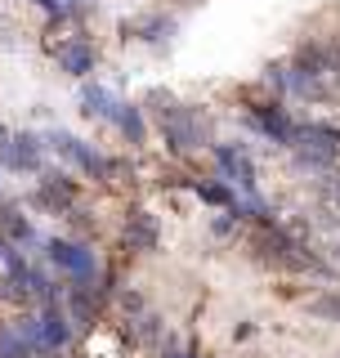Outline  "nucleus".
I'll return each instance as SVG.
<instances>
[{
	"instance_id": "10",
	"label": "nucleus",
	"mask_w": 340,
	"mask_h": 358,
	"mask_svg": "<svg viewBox=\"0 0 340 358\" xmlns=\"http://www.w3.org/2000/svg\"><path fill=\"white\" fill-rule=\"evenodd\" d=\"M36 201H45V206H59V215H63V210L76 206V184H72L67 175H45Z\"/></svg>"
},
{
	"instance_id": "6",
	"label": "nucleus",
	"mask_w": 340,
	"mask_h": 358,
	"mask_svg": "<svg viewBox=\"0 0 340 358\" xmlns=\"http://www.w3.org/2000/svg\"><path fill=\"white\" fill-rule=\"evenodd\" d=\"M67 341H72L67 313L50 305V309L36 318V341H31V350H36V354H59V350H67Z\"/></svg>"
},
{
	"instance_id": "14",
	"label": "nucleus",
	"mask_w": 340,
	"mask_h": 358,
	"mask_svg": "<svg viewBox=\"0 0 340 358\" xmlns=\"http://www.w3.org/2000/svg\"><path fill=\"white\" fill-rule=\"evenodd\" d=\"M31 354H36V350L22 341L18 327H5V331H0V358H31Z\"/></svg>"
},
{
	"instance_id": "2",
	"label": "nucleus",
	"mask_w": 340,
	"mask_h": 358,
	"mask_svg": "<svg viewBox=\"0 0 340 358\" xmlns=\"http://www.w3.org/2000/svg\"><path fill=\"white\" fill-rule=\"evenodd\" d=\"M251 251L260 255L264 264H278V268H291V273H304V268H318V260H313L304 246L291 238V233H282L278 224H260V229L251 233Z\"/></svg>"
},
{
	"instance_id": "13",
	"label": "nucleus",
	"mask_w": 340,
	"mask_h": 358,
	"mask_svg": "<svg viewBox=\"0 0 340 358\" xmlns=\"http://www.w3.org/2000/svg\"><path fill=\"white\" fill-rule=\"evenodd\" d=\"M117 126H121V134H126L130 143H143V139H148V130H143V117H139V108H134V103H121Z\"/></svg>"
},
{
	"instance_id": "8",
	"label": "nucleus",
	"mask_w": 340,
	"mask_h": 358,
	"mask_svg": "<svg viewBox=\"0 0 340 358\" xmlns=\"http://www.w3.org/2000/svg\"><path fill=\"white\" fill-rule=\"evenodd\" d=\"M215 162H220V171H224V179H229V184L246 188V193L255 188V166H251V157H246L242 148H233V143H220V148H215Z\"/></svg>"
},
{
	"instance_id": "11",
	"label": "nucleus",
	"mask_w": 340,
	"mask_h": 358,
	"mask_svg": "<svg viewBox=\"0 0 340 358\" xmlns=\"http://www.w3.org/2000/svg\"><path fill=\"white\" fill-rule=\"evenodd\" d=\"M81 103H85L90 117H99V121H117L121 117V99L112 94V90H104V85H85Z\"/></svg>"
},
{
	"instance_id": "16",
	"label": "nucleus",
	"mask_w": 340,
	"mask_h": 358,
	"mask_svg": "<svg viewBox=\"0 0 340 358\" xmlns=\"http://www.w3.org/2000/svg\"><path fill=\"white\" fill-rule=\"evenodd\" d=\"M0 224H5V233L14 242H31V224L22 220V215H14V210H5V220H0Z\"/></svg>"
},
{
	"instance_id": "15",
	"label": "nucleus",
	"mask_w": 340,
	"mask_h": 358,
	"mask_svg": "<svg viewBox=\"0 0 340 358\" xmlns=\"http://www.w3.org/2000/svg\"><path fill=\"white\" fill-rule=\"evenodd\" d=\"M197 197L211 201V206H229V210H237V197H233L229 184H197Z\"/></svg>"
},
{
	"instance_id": "17",
	"label": "nucleus",
	"mask_w": 340,
	"mask_h": 358,
	"mask_svg": "<svg viewBox=\"0 0 340 358\" xmlns=\"http://www.w3.org/2000/svg\"><path fill=\"white\" fill-rule=\"evenodd\" d=\"M313 313H323V318H336V322H340V296H318V300H313Z\"/></svg>"
},
{
	"instance_id": "9",
	"label": "nucleus",
	"mask_w": 340,
	"mask_h": 358,
	"mask_svg": "<svg viewBox=\"0 0 340 358\" xmlns=\"http://www.w3.org/2000/svg\"><path fill=\"white\" fill-rule=\"evenodd\" d=\"M54 54H59L63 72H72V76H90V72H94V45L81 41V36H67Z\"/></svg>"
},
{
	"instance_id": "1",
	"label": "nucleus",
	"mask_w": 340,
	"mask_h": 358,
	"mask_svg": "<svg viewBox=\"0 0 340 358\" xmlns=\"http://www.w3.org/2000/svg\"><path fill=\"white\" fill-rule=\"evenodd\" d=\"M148 103H153V112H157V126H162L166 143H170L175 152H192V148H201V143H211V121L201 117L197 108L175 103L170 94H153Z\"/></svg>"
},
{
	"instance_id": "19",
	"label": "nucleus",
	"mask_w": 340,
	"mask_h": 358,
	"mask_svg": "<svg viewBox=\"0 0 340 358\" xmlns=\"http://www.w3.org/2000/svg\"><path fill=\"white\" fill-rule=\"evenodd\" d=\"M166 358H192V354H184V350H175V345H170V350H166Z\"/></svg>"
},
{
	"instance_id": "5",
	"label": "nucleus",
	"mask_w": 340,
	"mask_h": 358,
	"mask_svg": "<svg viewBox=\"0 0 340 358\" xmlns=\"http://www.w3.org/2000/svg\"><path fill=\"white\" fill-rule=\"evenodd\" d=\"M50 148L59 152V157H67L72 166H81L85 175H94V179H108L112 175V162H104V157L90 148V143H81L76 134H67V130H54L50 134Z\"/></svg>"
},
{
	"instance_id": "12",
	"label": "nucleus",
	"mask_w": 340,
	"mask_h": 358,
	"mask_svg": "<svg viewBox=\"0 0 340 358\" xmlns=\"http://www.w3.org/2000/svg\"><path fill=\"white\" fill-rule=\"evenodd\" d=\"M126 246H134V251H153V246H157V220L148 215V210H130Z\"/></svg>"
},
{
	"instance_id": "4",
	"label": "nucleus",
	"mask_w": 340,
	"mask_h": 358,
	"mask_svg": "<svg viewBox=\"0 0 340 358\" xmlns=\"http://www.w3.org/2000/svg\"><path fill=\"white\" fill-rule=\"evenodd\" d=\"M291 148H296L300 162H309V166H332L340 157V130H332V126H296Z\"/></svg>"
},
{
	"instance_id": "7",
	"label": "nucleus",
	"mask_w": 340,
	"mask_h": 358,
	"mask_svg": "<svg viewBox=\"0 0 340 358\" xmlns=\"http://www.w3.org/2000/svg\"><path fill=\"white\" fill-rule=\"evenodd\" d=\"M0 162L14 171H41V139L36 134H5L0 130Z\"/></svg>"
},
{
	"instance_id": "21",
	"label": "nucleus",
	"mask_w": 340,
	"mask_h": 358,
	"mask_svg": "<svg viewBox=\"0 0 340 358\" xmlns=\"http://www.w3.org/2000/svg\"><path fill=\"white\" fill-rule=\"evenodd\" d=\"M179 5H188V0H179Z\"/></svg>"
},
{
	"instance_id": "20",
	"label": "nucleus",
	"mask_w": 340,
	"mask_h": 358,
	"mask_svg": "<svg viewBox=\"0 0 340 358\" xmlns=\"http://www.w3.org/2000/svg\"><path fill=\"white\" fill-rule=\"evenodd\" d=\"M9 255H14V251H9V246H5V242H0V260H5V264H9Z\"/></svg>"
},
{
	"instance_id": "3",
	"label": "nucleus",
	"mask_w": 340,
	"mask_h": 358,
	"mask_svg": "<svg viewBox=\"0 0 340 358\" xmlns=\"http://www.w3.org/2000/svg\"><path fill=\"white\" fill-rule=\"evenodd\" d=\"M45 251H50V264L54 268H63L67 278H72L76 287H94V278H99V260H94V251H85V246H76V242H59L54 238L50 246H45Z\"/></svg>"
},
{
	"instance_id": "18",
	"label": "nucleus",
	"mask_w": 340,
	"mask_h": 358,
	"mask_svg": "<svg viewBox=\"0 0 340 358\" xmlns=\"http://www.w3.org/2000/svg\"><path fill=\"white\" fill-rule=\"evenodd\" d=\"M36 5L45 14H54V18H67V0H36Z\"/></svg>"
}]
</instances>
